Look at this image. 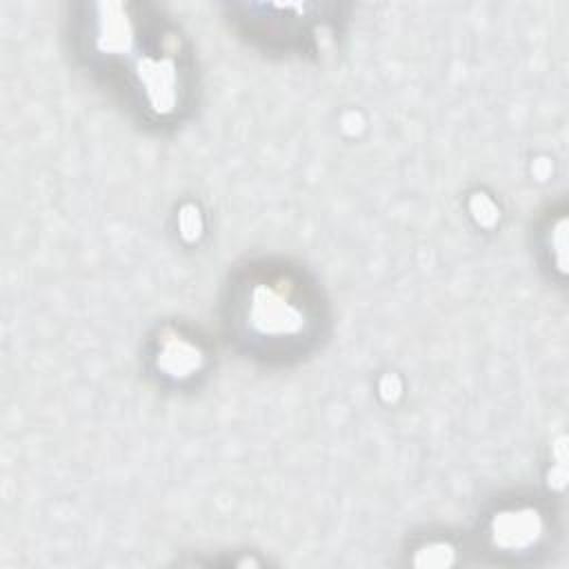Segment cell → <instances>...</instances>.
Masks as SVG:
<instances>
[{"mask_svg":"<svg viewBox=\"0 0 569 569\" xmlns=\"http://www.w3.org/2000/svg\"><path fill=\"white\" fill-rule=\"evenodd\" d=\"M91 58L118 80L151 120H169L187 102L189 71L180 40L131 4H93L84 20Z\"/></svg>","mask_w":569,"mask_h":569,"instance_id":"obj_1","label":"cell"},{"mask_svg":"<svg viewBox=\"0 0 569 569\" xmlns=\"http://www.w3.org/2000/svg\"><path fill=\"white\" fill-rule=\"evenodd\" d=\"M200 360H202V356H200L198 347L180 336H178V349H176V336H173L158 351V367L162 365L167 373H171L176 367V376H189V371H193V369L198 371Z\"/></svg>","mask_w":569,"mask_h":569,"instance_id":"obj_3","label":"cell"},{"mask_svg":"<svg viewBox=\"0 0 569 569\" xmlns=\"http://www.w3.org/2000/svg\"><path fill=\"white\" fill-rule=\"evenodd\" d=\"M231 307L240 338L253 349H293L313 329V307L300 282L287 273H253L238 284Z\"/></svg>","mask_w":569,"mask_h":569,"instance_id":"obj_2","label":"cell"}]
</instances>
